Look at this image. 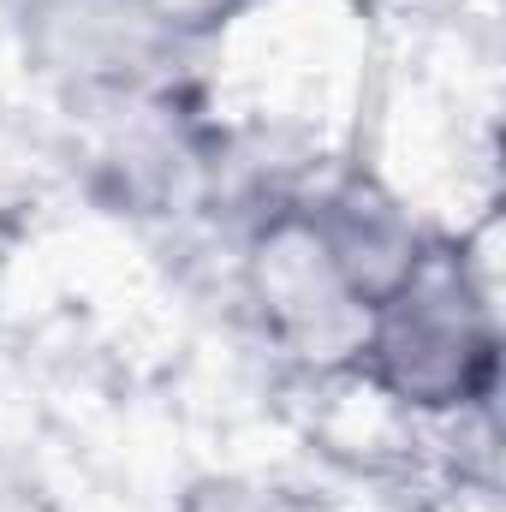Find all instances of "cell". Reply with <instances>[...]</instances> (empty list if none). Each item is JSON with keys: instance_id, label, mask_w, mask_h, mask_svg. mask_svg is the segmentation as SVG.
I'll return each mask as SVG.
<instances>
[{"instance_id": "3957f363", "label": "cell", "mask_w": 506, "mask_h": 512, "mask_svg": "<svg viewBox=\"0 0 506 512\" xmlns=\"http://www.w3.org/2000/svg\"><path fill=\"white\" fill-rule=\"evenodd\" d=\"M239 292L256 334L304 370H352L370 304L352 292L334 251L322 245L304 197H280L256 215L239 256Z\"/></svg>"}, {"instance_id": "7a4b0ae2", "label": "cell", "mask_w": 506, "mask_h": 512, "mask_svg": "<svg viewBox=\"0 0 506 512\" xmlns=\"http://www.w3.org/2000/svg\"><path fill=\"white\" fill-rule=\"evenodd\" d=\"M245 0H24V66L90 108H137L179 90L203 42L227 30Z\"/></svg>"}, {"instance_id": "5b68a950", "label": "cell", "mask_w": 506, "mask_h": 512, "mask_svg": "<svg viewBox=\"0 0 506 512\" xmlns=\"http://www.w3.org/2000/svg\"><path fill=\"white\" fill-rule=\"evenodd\" d=\"M179 512H286V501L256 483V477H239V471H209L185 489Z\"/></svg>"}, {"instance_id": "277c9868", "label": "cell", "mask_w": 506, "mask_h": 512, "mask_svg": "<svg viewBox=\"0 0 506 512\" xmlns=\"http://www.w3.org/2000/svg\"><path fill=\"white\" fill-rule=\"evenodd\" d=\"M304 209H310L322 245L334 251L340 274L352 280V292L370 310L435 245V233L411 215V203L393 185H381L376 173H340V179L304 191Z\"/></svg>"}, {"instance_id": "6da1fadb", "label": "cell", "mask_w": 506, "mask_h": 512, "mask_svg": "<svg viewBox=\"0 0 506 512\" xmlns=\"http://www.w3.org/2000/svg\"><path fill=\"white\" fill-rule=\"evenodd\" d=\"M352 376L423 423L489 411L501 387V310L489 274L435 233L423 262L370 310Z\"/></svg>"}]
</instances>
